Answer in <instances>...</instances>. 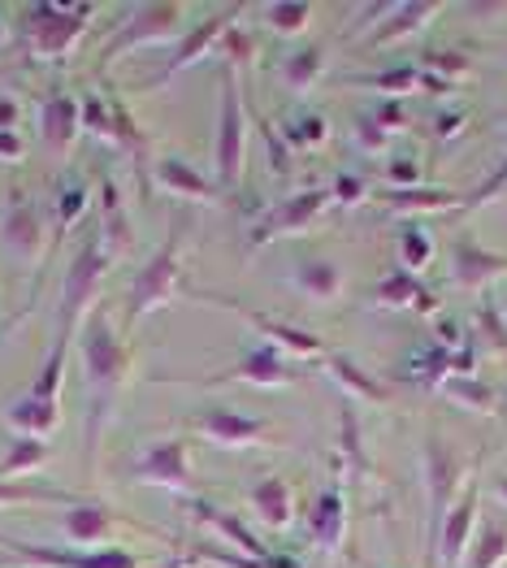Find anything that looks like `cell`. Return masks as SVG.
Returning <instances> with one entry per match:
<instances>
[{"instance_id":"obj_1","label":"cell","mask_w":507,"mask_h":568,"mask_svg":"<svg viewBox=\"0 0 507 568\" xmlns=\"http://www.w3.org/2000/svg\"><path fill=\"white\" fill-rule=\"evenodd\" d=\"M79 365H83V395H88V408H83V465L88 477L95 474V460H100V438L118 413V399L131 382L135 369V352L126 343V331H118L109 304H95L79 331Z\"/></svg>"},{"instance_id":"obj_2","label":"cell","mask_w":507,"mask_h":568,"mask_svg":"<svg viewBox=\"0 0 507 568\" xmlns=\"http://www.w3.org/2000/svg\"><path fill=\"white\" fill-rule=\"evenodd\" d=\"M191 231H195V217H191V213H183V217L174 222V231L161 239V247H156V252L143 261V270L135 274V283L126 286V300H122L126 331H135V322H143L148 313H156L161 304H170V300L179 295Z\"/></svg>"},{"instance_id":"obj_3","label":"cell","mask_w":507,"mask_h":568,"mask_svg":"<svg viewBox=\"0 0 507 568\" xmlns=\"http://www.w3.org/2000/svg\"><path fill=\"white\" fill-rule=\"evenodd\" d=\"M113 261H118V256L104 247L100 231L88 226V235L79 239V247H74V256H70V265H65L61 304H57V334H52V338H61V343H70V347L79 343V331H83L88 313L95 308L100 283H104V274H109Z\"/></svg>"},{"instance_id":"obj_4","label":"cell","mask_w":507,"mask_h":568,"mask_svg":"<svg viewBox=\"0 0 507 568\" xmlns=\"http://www.w3.org/2000/svg\"><path fill=\"white\" fill-rule=\"evenodd\" d=\"M247 135H252V109L243 100L239 70L222 65V109H217V143H213V179L226 191H234L243 183Z\"/></svg>"},{"instance_id":"obj_5","label":"cell","mask_w":507,"mask_h":568,"mask_svg":"<svg viewBox=\"0 0 507 568\" xmlns=\"http://www.w3.org/2000/svg\"><path fill=\"white\" fill-rule=\"evenodd\" d=\"M183 18H186V4L179 0H165V4H135L126 9V18L109 31L104 48L95 52V70H109L118 57L135 52V48L148 44H170L183 36Z\"/></svg>"},{"instance_id":"obj_6","label":"cell","mask_w":507,"mask_h":568,"mask_svg":"<svg viewBox=\"0 0 507 568\" xmlns=\"http://www.w3.org/2000/svg\"><path fill=\"white\" fill-rule=\"evenodd\" d=\"M95 13H100L95 4H52V0L22 4V40L36 57L57 61L83 40Z\"/></svg>"},{"instance_id":"obj_7","label":"cell","mask_w":507,"mask_h":568,"mask_svg":"<svg viewBox=\"0 0 507 568\" xmlns=\"http://www.w3.org/2000/svg\"><path fill=\"white\" fill-rule=\"evenodd\" d=\"M243 13H247V4H213L191 31H183L174 48H170V57L161 61V70L152 74V79H143V92H156V88H165L170 79H179L183 70H191L204 52H213V48L222 44V36L231 31L234 22H243Z\"/></svg>"},{"instance_id":"obj_8","label":"cell","mask_w":507,"mask_h":568,"mask_svg":"<svg viewBox=\"0 0 507 568\" xmlns=\"http://www.w3.org/2000/svg\"><path fill=\"white\" fill-rule=\"evenodd\" d=\"M195 300H204V304H222V308H231L234 317H243L252 331L261 334V343H274L277 352H286V356H304V361H325V343L317 338L313 331H304V326H295V322H286V317H274V313H261V308H252L247 300H239V295H226V291H191Z\"/></svg>"},{"instance_id":"obj_9","label":"cell","mask_w":507,"mask_h":568,"mask_svg":"<svg viewBox=\"0 0 507 568\" xmlns=\"http://www.w3.org/2000/svg\"><path fill=\"white\" fill-rule=\"evenodd\" d=\"M0 560H13V565L27 568H143L135 551L126 547H44V542H22V538H9L0 534Z\"/></svg>"},{"instance_id":"obj_10","label":"cell","mask_w":507,"mask_h":568,"mask_svg":"<svg viewBox=\"0 0 507 568\" xmlns=\"http://www.w3.org/2000/svg\"><path fill=\"white\" fill-rule=\"evenodd\" d=\"M152 382H179V386H226V382H247V386H295V365L274 343H252L234 365L217 374H165Z\"/></svg>"},{"instance_id":"obj_11","label":"cell","mask_w":507,"mask_h":568,"mask_svg":"<svg viewBox=\"0 0 507 568\" xmlns=\"http://www.w3.org/2000/svg\"><path fill=\"white\" fill-rule=\"evenodd\" d=\"M186 426L195 429L200 438H209L213 447L222 452H243V447H261V443H286L270 422L243 413V408H231V404H209V408H195L186 417Z\"/></svg>"},{"instance_id":"obj_12","label":"cell","mask_w":507,"mask_h":568,"mask_svg":"<svg viewBox=\"0 0 507 568\" xmlns=\"http://www.w3.org/2000/svg\"><path fill=\"white\" fill-rule=\"evenodd\" d=\"M126 477L135 486H156V490H195V465H191V447L186 438H152L135 460L126 465Z\"/></svg>"},{"instance_id":"obj_13","label":"cell","mask_w":507,"mask_h":568,"mask_svg":"<svg viewBox=\"0 0 507 568\" xmlns=\"http://www.w3.org/2000/svg\"><path fill=\"white\" fill-rule=\"evenodd\" d=\"M0 239H4V247H9L22 265H40L44 247L52 243L48 209L40 200H31L27 191H13L9 204L0 209Z\"/></svg>"},{"instance_id":"obj_14","label":"cell","mask_w":507,"mask_h":568,"mask_svg":"<svg viewBox=\"0 0 507 568\" xmlns=\"http://www.w3.org/2000/svg\"><path fill=\"white\" fill-rule=\"evenodd\" d=\"M325 209H329V191H325V187L282 195V200H274V204H270V209L256 217L247 247L256 252V247H270V243H274V239H282V235H300V231H308V226L322 217Z\"/></svg>"},{"instance_id":"obj_15","label":"cell","mask_w":507,"mask_h":568,"mask_svg":"<svg viewBox=\"0 0 507 568\" xmlns=\"http://www.w3.org/2000/svg\"><path fill=\"white\" fill-rule=\"evenodd\" d=\"M152 187L170 191L179 200H191V204H231V191L222 187L213 174H204L200 165L183 161V156H156Z\"/></svg>"},{"instance_id":"obj_16","label":"cell","mask_w":507,"mask_h":568,"mask_svg":"<svg viewBox=\"0 0 507 568\" xmlns=\"http://www.w3.org/2000/svg\"><path fill=\"white\" fill-rule=\"evenodd\" d=\"M95 209V183L88 174L70 170L52 183V200H48V226H52V247L70 235L88 213Z\"/></svg>"},{"instance_id":"obj_17","label":"cell","mask_w":507,"mask_h":568,"mask_svg":"<svg viewBox=\"0 0 507 568\" xmlns=\"http://www.w3.org/2000/svg\"><path fill=\"white\" fill-rule=\"evenodd\" d=\"M95 231L104 239V247L113 252V256H126L131 252V243H135V226H131V213H126V200H122V187H118V179L104 170L100 179H95Z\"/></svg>"},{"instance_id":"obj_18","label":"cell","mask_w":507,"mask_h":568,"mask_svg":"<svg viewBox=\"0 0 507 568\" xmlns=\"http://www.w3.org/2000/svg\"><path fill=\"white\" fill-rule=\"evenodd\" d=\"M83 131V113H79V95L65 92V88H52V92L40 100V140H44L48 152H70L74 140Z\"/></svg>"},{"instance_id":"obj_19","label":"cell","mask_w":507,"mask_h":568,"mask_svg":"<svg viewBox=\"0 0 507 568\" xmlns=\"http://www.w3.org/2000/svg\"><path fill=\"white\" fill-rule=\"evenodd\" d=\"M104 92H109V109H113V148H122V152L135 161V174L143 179V191H152V165H156V156H152V135L143 131V122L126 109L122 95L113 92V88H104Z\"/></svg>"},{"instance_id":"obj_20","label":"cell","mask_w":507,"mask_h":568,"mask_svg":"<svg viewBox=\"0 0 507 568\" xmlns=\"http://www.w3.org/2000/svg\"><path fill=\"white\" fill-rule=\"evenodd\" d=\"M425 477H429V508H434L429 534L438 538V534H443L447 499H452V490H456V481H460V460H456V452H452L443 438H429V447H425Z\"/></svg>"},{"instance_id":"obj_21","label":"cell","mask_w":507,"mask_h":568,"mask_svg":"<svg viewBox=\"0 0 507 568\" xmlns=\"http://www.w3.org/2000/svg\"><path fill=\"white\" fill-rule=\"evenodd\" d=\"M118 525H126L109 504H100V499H83V504H74V508H65V538L74 542V547H100Z\"/></svg>"},{"instance_id":"obj_22","label":"cell","mask_w":507,"mask_h":568,"mask_svg":"<svg viewBox=\"0 0 507 568\" xmlns=\"http://www.w3.org/2000/svg\"><path fill=\"white\" fill-rule=\"evenodd\" d=\"M247 504H252V513L261 517V525H270V529H286L291 517H295V490H291V481L277 474H265L252 481V490H247Z\"/></svg>"},{"instance_id":"obj_23","label":"cell","mask_w":507,"mask_h":568,"mask_svg":"<svg viewBox=\"0 0 507 568\" xmlns=\"http://www.w3.org/2000/svg\"><path fill=\"white\" fill-rule=\"evenodd\" d=\"M291 286L308 300H338L343 291V270L322 256V252H308V256H295L291 261Z\"/></svg>"},{"instance_id":"obj_24","label":"cell","mask_w":507,"mask_h":568,"mask_svg":"<svg viewBox=\"0 0 507 568\" xmlns=\"http://www.w3.org/2000/svg\"><path fill=\"white\" fill-rule=\"evenodd\" d=\"M88 495L74 486H52V481H0V508H22V504H57L74 508Z\"/></svg>"},{"instance_id":"obj_25","label":"cell","mask_w":507,"mask_h":568,"mask_svg":"<svg viewBox=\"0 0 507 568\" xmlns=\"http://www.w3.org/2000/svg\"><path fill=\"white\" fill-rule=\"evenodd\" d=\"M200 517L213 525L231 547H239V556H252V560H265V556H274L270 547H265V538L252 529V525L243 521V517H234L226 508H217V504H200Z\"/></svg>"},{"instance_id":"obj_26","label":"cell","mask_w":507,"mask_h":568,"mask_svg":"<svg viewBox=\"0 0 507 568\" xmlns=\"http://www.w3.org/2000/svg\"><path fill=\"white\" fill-rule=\"evenodd\" d=\"M343 525H347V517H343V490H338V481H329L317 495L313 513H308V534H313L317 547L334 551L343 542Z\"/></svg>"},{"instance_id":"obj_27","label":"cell","mask_w":507,"mask_h":568,"mask_svg":"<svg viewBox=\"0 0 507 568\" xmlns=\"http://www.w3.org/2000/svg\"><path fill=\"white\" fill-rule=\"evenodd\" d=\"M277 131H282V140L291 143L295 152H308V148H322L325 143L329 122H325V113L308 109V104H291V109L277 118Z\"/></svg>"},{"instance_id":"obj_28","label":"cell","mask_w":507,"mask_h":568,"mask_svg":"<svg viewBox=\"0 0 507 568\" xmlns=\"http://www.w3.org/2000/svg\"><path fill=\"white\" fill-rule=\"evenodd\" d=\"M48 465V438H31V434H13L9 452L0 456V481H18V477L40 474Z\"/></svg>"},{"instance_id":"obj_29","label":"cell","mask_w":507,"mask_h":568,"mask_svg":"<svg viewBox=\"0 0 507 568\" xmlns=\"http://www.w3.org/2000/svg\"><path fill=\"white\" fill-rule=\"evenodd\" d=\"M473 513H477V495H473V490L447 513V525H443V534H438V551H443L447 568L460 565L464 547H468V534H473Z\"/></svg>"},{"instance_id":"obj_30","label":"cell","mask_w":507,"mask_h":568,"mask_svg":"<svg viewBox=\"0 0 507 568\" xmlns=\"http://www.w3.org/2000/svg\"><path fill=\"white\" fill-rule=\"evenodd\" d=\"M322 65H325L322 44H304V48H295V52L282 57L277 74H282V83H286L291 92H308V88L322 79Z\"/></svg>"},{"instance_id":"obj_31","label":"cell","mask_w":507,"mask_h":568,"mask_svg":"<svg viewBox=\"0 0 507 568\" xmlns=\"http://www.w3.org/2000/svg\"><path fill=\"white\" fill-rule=\"evenodd\" d=\"M504 270H507V256L481 252V247H473L468 239H460V243H456V274H460L464 286L486 283V278H495V274H504Z\"/></svg>"},{"instance_id":"obj_32","label":"cell","mask_w":507,"mask_h":568,"mask_svg":"<svg viewBox=\"0 0 507 568\" xmlns=\"http://www.w3.org/2000/svg\"><path fill=\"white\" fill-rule=\"evenodd\" d=\"M252 126H256V131H261V140H265V156H270V179H274V183H286V179H291V170H295V148L282 140L277 122L261 118V113H252Z\"/></svg>"},{"instance_id":"obj_33","label":"cell","mask_w":507,"mask_h":568,"mask_svg":"<svg viewBox=\"0 0 507 568\" xmlns=\"http://www.w3.org/2000/svg\"><path fill=\"white\" fill-rule=\"evenodd\" d=\"M386 18H391V22H382L369 40H365L369 48L391 44V40H399V36L416 31L425 18H434V4H391V13H386Z\"/></svg>"},{"instance_id":"obj_34","label":"cell","mask_w":507,"mask_h":568,"mask_svg":"<svg viewBox=\"0 0 507 568\" xmlns=\"http://www.w3.org/2000/svg\"><path fill=\"white\" fill-rule=\"evenodd\" d=\"M265 13V27L274 31V36H300V31H308V22H313V4H295V0H282V4H265L261 9Z\"/></svg>"},{"instance_id":"obj_35","label":"cell","mask_w":507,"mask_h":568,"mask_svg":"<svg viewBox=\"0 0 507 568\" xmlns=\"http://www.w3.org/2000/svg\"><path fill=\"white\" fill-rule=\"evenodd\" d=\"M79 113H83V131H92L95 140L113 143V109H109V92H83L79 95Z\"/></svg>"},{"instance_id":"obj_36","label":"cell","mask_w":507,"mask_h":568,"mask_svg":"<svg viewBox=\"0 0 507 568\" xmlns=\"http://www.w3.org/2000/svg\"><path fill=\"white\" fill-rule=\"evenodd\" d=\"M347 83H361V88H373V92L386 95H404L420 83V74H416V65H395V70H382V74H352Z\"/></svg>"},{"instance_id":"obj_37","label":"cell","mask_w":507,"mask_h":568,"mask_svg":"<svg viewBox=\"0 0 507 568\" xmlns=\"http://www.w3.org/2000/svg\"><path fill=\"white\" fill-rule=\"evenodd\" d=\"M416 295H420V283L408 270H395V274H386L382 283L373 286V300L386 304V308H404V304H413Z\"/></svg>"},{"instance_id":"obj_38","label":"cell","mask_w":507,"mask_h":568,"mask_svg":"<svg viewBox=\"0 0 507 568\" xmlns=\"http://www.w3.org/2000/svg\"><path fill=\"white\" fill-rule=\"evenodd\" d=\"M325 365L334 369V378L343 382V386H352L356 395H365V399H386V386L369 382V374H365V369H356L347 356H325Z\"/></svg>"},{"instance_id":"obj_39","label":"cell","mask_w":507,"mask_h":568,"mask_svg":"<svg viewBox=\"0 0 507 568\" xmlns=\"http://www.w3.org/2000/svg\"><path fill=\"white\" fill-rule=\"evenodd\" d=\"M222 52H226V65L239 70V65H252V57H256V40H252V31L243 27V22H234L231 31L222 36Z\"/></svg>"},{"instance_id":"obj_40","label":"cell","mask_w":507,"mask_h":568,"mask_svg":"<svg viewBox=\"0 0 507 568\" xmlns=\"http://www.w3.org/2000/svg\"><path fill=\"white\" fill-rule=\"evenodd\" d=\"M504 556H507V529H499V525L481 529V538L473 547V568H495Z\"/></svg>"},{"instance_id":"obj_41","label":"cell","mask_w":507,"mask_h":568,"mask_svg":"<svg viewBox=\"0 0 507 568\" xmlns=\"http://www.w3.org/2000/svg\"><path fill=\"white\" fill-rule=\"evenodd\" d=\"M386 200H391V209H438V204H452L456 195H452V191L408 187V191H391Z\"/></svg>"},{"instance_id":"obj_42","label":"cell","mask_w":507,"mask_h":568,"mask_svg":"<svg viewBox=\"0 0 507 568\" xmlns=\"http://www.w3.org/2000/svg\"><path fill=\"white\" fill-rule=\"evenodd\" d=\"M429 235L425 231H416V226H408L404 235H399V256H404V265H408V274H416V270H425V261H429Z\"/></svg>"},{"instance_id":"obj_43","label":"cell","mask_w":507,"mask_h":568,"mask_svg":"<svg viewBox=\"0 0 507 568\" xmlns=\"http://www.w3.org/2000/svg\"><path fill=\"white\" fill-rule=\"evenodd\" d=\"M329 191V204H334V200H338V204H356V200H361V191H365V183H361V179H352V174H338V179H334V187H325Z\"/></svg>"},{"instance_id":"obj_44","label":"cell","mask_w":507,"mask_h":568,"mask_svg":"<svg viewBox=\"0 0 507 568\" xmlns=\"http://www.w3.org/2000/svg\"><path fill=\"white\" fill-rule=\"evenodd\" d=\"M386 174H391V183H395V187H399V191L416 187V179H420V170H416V161H408V156H395Z\"/></svg>"},{"instance_id":"obj_45","label":"cell","mask_w":507,"mask_h":568,"mask_svg":"<svg viewBox=\"0 0 507 568\" xmlns=\"http://www.w3.org/2000/svg\"><path fill=\"white\" fill-rule=\"evenodd\" d=\"M27 156V140L18 135V131H0V161H22Z\"/></svg>"},{"instance_id":"obj_46","label":"cell","mask_w":507,"mask_h":568,"mask_svg":"<svg viewBox=\"0 0 507 568\" xmlns=\"http://www.w3.org/2000/svg\"><path fill=\"white\" fill-rule=\"evenodd\" d=\"M18 118H22V104L13 95H0V131H18Z\"/></svg>"},{"instance_id":"obj_47","label":"cell","mask_w":507,"mask_h":568,"mask_svg":"<svg viewBox=\"0 0 507 568\" xmlns=\"http://www.w3.org/2000/svg\"><path fill=\"white\" fill-rule=\"evenodd\" d=\"M361 143L365 148H382L386 143V131L377 126V118H361Z\"/></svg>"},{"instance_id":"obj_48","label":"cell","mask_w":507,"mask_h":568,"mask_svg":"<svg viewBox=\"0 0 507 568\" xmlns=\"http://www.w3.org/2000/svg\"><path fill=\"white\" fill-rule=\"evenodd\" d=\"M161 568H191V560H186V556H174V560H165Z\"/></svg>"},{"instance_id":"obj_49","label":"cell","mask_w":507,"mask_h":568,"mask_svg":"<svg viewBox=\"0 0 507 568\" xmlns=\"http://www.w3.org/2000/svg\"><path fill=\"white\" fill-rule=\"evenodd\" d=\"M4 36H9V31H4V18H0V44H4Z\"/></svg>"},{"instance_id":"obj_50","label":"cell","mask_w":507,"mask_h":568,"mask_svg":"<svg viewBox=\"0 0 507 568\" xmlns=\"http://www.w3.org/2000/svg\"><path fill=\"white\" fill-rule=\"evenodd\" d=\"M499 490H504V499H507V477H504V486H499Z\"/></svg>"}]
</instances>
